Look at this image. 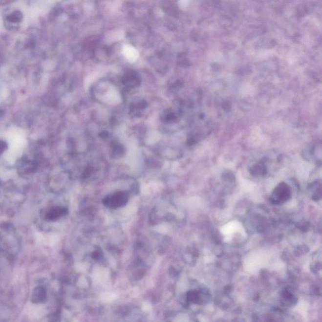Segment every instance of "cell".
<instances>
[{"label":"cell","instance_id":"6da1fadb","mask_svg":"<svg viewBox=\"0 0 322 322\" xmlns=\"http://www.w3.org/2000/svg\"><path fill=\"white\" fill-rule=\"evenodd\" d=\"M291 197L290 187L286 183H280L273 191L271 200L276 204H280L288 201Z\"/></svg>","mask_w":322,"mask_h":322},{"label":"cell","instance_id":"7a4b0ae2","mask_svg":"<svg viewBox=\"0 0 322 322\" xmlns=\"http://www.w3.org/2000/svg\"><path fill=\"white\" fill-rule=\"evenodd\" d=\"M128 196L125 193H118L113 196L107 197L104 200V205L109 209H117L124 207L128 202Z\"/></svg>","mask_w":322,"mask_h":322},{"label":"cell","instance_id":"3957f363","mask_svg":"<svg viewBox=\"0 0 322 322\" xmlns=\"http://www.w3.org/2000/svg\"><path fill=\"white\" fill-rule=\"evenodd\" d=\"M67 214V209L63 207H55L50 209L45 214V218L48 220L54 221L58 220L61 216Z\"/></svg>","mask_w":322,"mask_h":322},{"label":"cell","instance_id":"277c9868","mask_svg":"<svg viewBox=\"0 0 322 322\" xmlns=\"http://www.w3.org/2000/svg\"><path fill=\"white\" fill-rule=\"evenodd\" d=\"M123 54L126 57L127 60L130 62H135L139 56L137 50L130 45H125L123 48Z\"/></svg>","mask_w":322,"mask_h":322},{"label":"cell","instance_id":"5b68a950","mask_svg":"<svg viewBox=\"0 0 322 322\" xmlns=\"http://www.w3.org/2000/svg\"><path fill=\"white\" fill-rule=\"evenodd\" d=\"M267 169L263 163H258L253 166L251 169V174L254 176H262L266 174Z\"/></svg>","mask_w":322,"mask_h":322},{"label":"cell","instance_id":"8992f818","mask_svg":"<svg viewBox=\"0 0 322 322\" xmlns=\"http://www.w3.org/2000/svg\"><path fill=\"white\" fill-rule=\"evenodd\" d=\"M46 299V291L44 288L41 287V288H37L36 291L33 295V301L39 303V302L44 301Z\"/></svg>","mask_w":322,"mask_h":322},{"label":"cell","instance_id":"52a82bcc","mask_svg":"<svg viewBox=\"0 0 322 322\" xmlns=\"http://www.w3.org/2000/svg\"><path fill=\"white\" fill-rule=\"evenodd\" d=\"M187 299L190 302L193 303H199L201 301V295L200 292L196 290L189 291L187 294Z\"/></svg>","mask_w":322,"mask_h":322},{"label":"cell","instance_id":"ba28073f","mask_svg":"<svg viewBox=\"0 0 322 322\" xmlns=\"http://www.w3.org/2000/svg\"><path fill=\"white\" fill-rule=\"evenodd\" d=\"M7 19L11 22H20L22 20V14H21V12L17 11V12H14L10 16H8Z\"/></svg>","mask_w":322,"mask_h":322},{"label":"cell","instance_id":"9c48e42d","mask_svg":"<svg viewBox=\"0 0 322 322\" xmlns=\"http://www.w3.org/2000/svg\"><path fill=\"white\" fill-rule=\"evenodd\" d=\"M6 144L5 142L0 141V154L5 150Z\"/></svg>","mask_w":322,"mask_h":322},{"label":"cell","instance_id":"30bf717a","mask_svg":"<svg viewBox=\"0 0 322 322\" xmlns=\"http://www.w3.org/2000/svg\"><path fill=\"white\" fill-rule=\"evenodd\" d=\"M92 257H93L94 259H99L100 257V254L99 252L95 251L92 254Z\"/></svg>","mask_w":322,"mask_h":322}]
</instances>
